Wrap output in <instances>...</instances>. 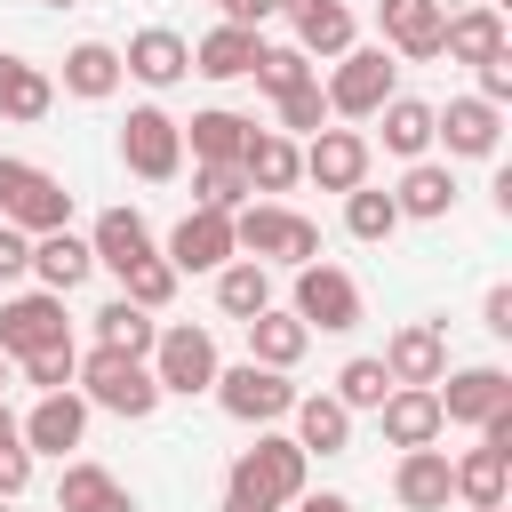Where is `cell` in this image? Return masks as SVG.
I'll list each match as a JSON object with an SVG mask.
<instances>
[{
    "mask_svg": "<svg viewBox=\"0 0 512 512\" xmlns=\"http://www.w3.org/2000/svg\"><path fill=\"white\" fill-rule=\"evenodd\" d=\"M232 248L240 256H256V264H320V224L312 216H296L288 200H248L240 216H232Z\"/></svg>",
    "mask_w": 512,
    "mask_h": 512,
    "instance_id": "6da1fadb",
    "label": "cell"
},
{
    "mask_svg": "<svg viewBox=\"0 0 512 512\" xmlns=\"http://www.w3.org/2000/svg\"><path fill=\"white\" fill-rule=\"evenodd\" d=\"M144 368H152V384H160V400L176 392V400H192V392H216V336L200 328V320H160V336H152V352H144Z\"/></svg>",
    "mask_w": 512,
    "mask_h": 512,
    "instance_id": "7a4b0ae2",
    "label": "cell"
},
{
    "mask_svg": "<svg viewBox=\"0 0 512 512\" xmlns=\"http://www.w3.org/2000/svg\"><path fill=\"white\" fill-rule=\"evenodd\" d=\"M72 392L88 400V408H104V416H128V424H144L152 408H160V384H152V368L144 360H128V352H80V376H72Z\"/></svg>",
    "mask_w": 512,
    "mask_h": 512,
    "instance_id": "3957f363",
    "label": "cell"
},
{
    "mask_svg": "<svg viewBox=\"0 0 512 512\" xmlns=\"http://www.w3.org/2000/svg\"><path fill=\"white\" fill-rule=\"evenodd\" d=\"M0 224H16V232H64L72 224V192L40 168V160H16V152H0Z\"/></svg>",
    "mask_w": 512,
    "mask_h": 512,
    "instance_id": "277c9868",
    "label": "cell"
},
{
    "mask_svg": "<svg viewBox=\"0 0 512 512\" xmlns=\"http://www.w3.org/2000/svg\"><path fill=\"white\" fill-rule=\"evenodd\" d=\"M320 96H328V120H376L400 96V64L384 48H344L336 72L320 80Z\"/></svg>",
    "mask_w": 512,
    "mask_h": 512,
    "instance_id": "5b68a950",
    "label": "cell"
},
{
    "mask_svg": "<svg viewBox=\"0 0 512 512\" xmlns=\"http://www.w3.org/2000/svg\"><path fill=\"white\" fill-rule=\"evenodd\" d=\"M232 488H248V496H264V504H296L304 488H312V456L288 440V432H256V448H240L232 456V472H224Z\"/></svg>",
    "mask_w": 512,
    "mask_h": 512,
    "instance_id": "8992f818",
    "label": "cell"
},
{
    "mask_svg": "<svg viewBox=\"0 0 512 512\" xmlns=\"http://www.w3.org/2000/svg\"><path fill=\"white\" fill-rule=\"evenodd\" d=\"M288 312L312 328V336H352L360 328V280L344 264H296V288H288Z\"/></svg>",
    "mask_w": 512,
    "mask_h": 512,
    "instance_id": "52a82bcc",
    "label": "cell"
},
{
    "mask_svg": "<svg viewBox=\"0 0 512 512\" xmlns=\"http://www.w3.org/2000/svg\"><path fill=\"white\" fill-rule=\"evenodd\" d=\"M120 168H128L136 184H176V176H184V128H176V112L136 104V112L120 120Z\"/></svg>",
    "mask_w": 512,
    "mask_h": 512,
    "instance_id": "ba28073f",
    "label": "cell"
},
{
    "mask_svg": "<svg viewBox=\"0 0 512 512\" xmlns=\"http://www.w3.org/2000/svg\"><path fill=\"white\" fill-rule=\"evenodd\" d=\"M216 408H224L232 424H256V432H272V424L296 408V384H288L280 368H256V360H240V368H216Z\"/></svg>",
    "mask_w": 512,
    "mask_h": 512,
    "instance_id": "9c48e42d",
    "label": "cell"
},
{
    "mask_svg": "<svg viewBox=\"0 0 512 512\" xmlns=\"http://www.w3.org/2000/svg\"><path fill=\"white\" fill-rule=\"evenodd\" d=\"M48 344H72L64 296H48V288L0 296V352H8V360H32V352H48Z\"/></svg>",
    "mask_w": 512,
    "mask_h": 512,
    "instance_id": "30bf717a",
    "label": "cell"
},
{
    "mask_svg": "<svg viewBox=\"0 0 512 512\" xmlns=\"http://www.w3.org/2000/svg\"><path fill=\"white\" fill-rule=\"evenodd\" d=\"M432 400H440V424H488L496 408H512V376L496 368V360H472V368H448L440 384H432Z\"/></svg>",
    "mask_w": 512,
    "mask_h": 512,
    "instance_id": "8fae6325",
    "label": "cell"
},
{
    "mask_svg": "<svg viewBox=\"0 0 512 512\" xmlns=\"http://www.w3.org/2000/svg\"><path fill=\"white\" fill-rule=\"evenodd\" d=\"M432 144H448V160H496L504 112L480 96H448V104H432Z\"/></svg>",
    "mask_w": 512,
    "mask_h": 512,
    "instance_id": "7c38bea8",
    "label": "cell"
},
{
    "mask_svg": "<svg viewBox=\"0 0 512 512\" xmlns=\"http://www.w3.org/2000/svg\"><path fill=\"white\" fill-rule=\"evenodd\" d=\"M440 24H448V0H376V48L384 56H408V64H432L440 56Z\"/></svg>",
    "mask_w": 512,
    "mask_h": 512,
    "instance_id": "4fadbf2b",
    "label": "cell"
},
{
    "mask_svg": "<svg viewBox=\"0 0 512 512\" xmlns=\"http://www.w3.org/2000/svg\"><path fill=\"white\" fill-rule=\"evenodd\" d=\"M368 160H376V144H368L360 128H320V136H304V176H312L320 192H360V184H368Z\"/></svg>",
    "mask_w": 512,
    "mask_h": 512,
    "instance_id": "5bb4252c",
    "label": "cell"
},
{
    "mask_svg": "<svg viewBox=\"0 0 512 512\" xmlns=\"http://www.w3.org/2000/svg\"><path fill=\"white\" fill-rule=\"evenodd\" d=\"M88 256H96L112 280H128L136 264H152V256H160V240H152L144 208H128V200H120V208H104V216L88 224Z\"/></svg>",
    "mask_w": 512,
    "mask_h": 512,
    "instance_id": "9a60e30c",
    "label": "cell"
},
{
    "mask_svg": "<svg viewBox=\"0 0 512 512\" xmlns=\"http://www.w3.org/2000/svg\"><path fill=\"white\" fill-rule=\"evenodd\" d=\"M160 256L176 264V280H184V272H224V264L240 256V248H232V216H216V208H184Z\"/></svg>",
    "mask_w": 512,
    "mask_h": 512,
    "instance_id": "2e32d148",
    "label": "cell"
},
{
    "mask_svg": "<svg viewBox=\"0 0 512 512\" xmlns=\"http://www.w3.org/2000/svg\"><path fill=\"white\" fill-rule=\"evenodd\" d=\"M376 360H384L392 384H440V376H448V328H440V320H400Z\"/></svg>",
    "mask_w": 512,
    "mask_h": 512,
    "instance_id": "e0dca14e",
    "label": "cell"
},
{
    "mask_svg": "<svg viewBox=\"0 0 512 512\" xmlns=\"http://www.w3.org/2000/svg\"><path fill=\"white\" fill-rule=\"evenodd\" d=\"M120 72L136 80V88H176L184 72H192V40L184 32H168V24H144V32H128V48H120Z\"/></svg>",
    "mask_w": 512,
    "mask_h": 512,
    "instance_id": "ac0fdd59",
    "label": "cell"
},
{
    "mask_svg": "<svg viewBox=\"0 0 512 512\" xmlns=\"http://www.w3.org/2000/svg\"><path fill=\"white\" fill-rule=\"evenodd\" d=\"M16 432H24L32 456H64V448L88 440V400H80V392H40V400L16 416Z\"/></svg>",
    "mask_w": 512,
    "mask_h": 512,
    "instance_id": "d6986e66",
    "label": "cell"
},
{
    "mask_svg": "<svg viewBox=\"0 0 512 512\" xmlns=\"http://www.w3.org/2000/svg\"><path fill=\"white\" fill-rule=\"evenodd\" d=\"M280 16H288V32H296V48L304 56H344V48H360V24H352V8L344 0H280Z\"/></svg>",
    "mask_w": 512,
    "mask_h": 512,
    "instance_id": "ffe728a7",
    "label": "cell"
},
{
    "mask_svg": "<svg viewBox=\"0 0 512 512\" xmlns=\"http://www.w3.org/2000/svg\"><path fill=\"white\" fill-rule=\"evenodd\" d=\"M376 424H384V440L392 448H440V400H432V384H392L384 392V408H376Z\"/></svg>",
    "mask_w": 512,
    "mask_h": 512,
    "instance_id": "44dd1931",
    "label": "cell"
},
{
    "mask_svg": "<svg viewBox=\"0 0 512 512\" xmlns=\"http://www.w3.org/2000/svg\"><path fill=\"white\" fill-rule=\"evenodd\" d=\"M392 504L400 512H448L456 488H448V448H400L392 464Z\"/></svg>",
    "mask_w": 512,
    "mask_h": 512,
    "instance_id": "7402d4cb",
    "label": "cell"
},
{
    "mask_svg": "<svg viewBox=\"0 0 512 512\" xmlns=\"http://www.w3.org/2000/svg\"><path fill=\"white\" fill-rule=\"evenodd\" d=\"M240 176H248V192H296L304 184V144L296 136H280V128H256L248 136V152H240Z\"/></svg>",
    "mask_w": 512,
    "mask_h": 512,
    "instance_id": "603a6c76",
    "label": "cell"
},
{
    "mask_svg": "<svg viewBox=\"0 0 512 512\" xmlns=\"http://www.w3.org/2000/svg\"><path fill=\"white\" fill-rule=\"evenodd\" d=\"M496 48H512V32H504V8H488V0H472V8H456L440 24V56L448 64H488Z\"/></svg>",
    "mask_w": 512,
    "mask_h": 512,
    "instance_id": "cb8c5ba5",
    "label": "cell"
},
{
    "mask_svg": "<svg viewBox=\"0 0 512 512\" xmlns=\"http://www.w3.org/2000/svg\"><path fill=\"white\" fill-rule=\"evenodd\" d=\"M176 128H184L192 168H208V160H240V152H248V136H256V120H248V112H232V104H208V112H192V120H176Z\"/></svg>",
    "mask_w": 512,
    "mask_h": 512,
    "instance_id": "d4e9b609",
    "label": "cell"
},
{
    "mask_svg": "<svg viewBox=\"0 0 512 512\" xmlns=\"http://www.w3.org/2000/svg\"><path fill=\"white\" fill-rule=\"evenodd\" d=\"M392 208H400V224H408V216H416V224H440V216L456 208V168H448V160H408L400 184H392Z\"/></svg>",
    "mask_w": 512,
    "mask_h": 512,
    "instance_id": "484cf974",
    "label": "cell"
},
{
    "mask_svg": "<svg viewBox=\"0 0 512 512\" xmlns=\"http://www.w3.org/2000/svg\"><path fill=\"white\" fill-rule=\"evenodd\" d=\"M288 416H296L288 440H296L304 456H344V448H352V408H344L336 392H296Z\"/></svg>",
    "mask_w": 512,
    "mask_h": 512,
    "instance_id": "4316f807",
    "label": "cell"
},
{
    "mask_svg": "<svg viewBox=\"0 0 512 512\" xmlns=\"http://www.w3.org/2000/svg\"><path fill=\"white\" fill-rule=\"evenodd\" d=\"M256 56H264V32H248V24H216V32L192 40V72L200 80H248Z\"/></svg>",
    "mask_w": 512,
    "mask_h": 512,
    "instance_id": "83f0119b",
    "label": "cell"
},
{
    "mask_svg": "<svg viewBox=\"0 0 512 512\" xmlns=\"http://www.w3.org/2000/svg\"><path fill=\"white\" fill-rule=\"evenodd\" d=\"M88 272H96L88 232H72V224H64V232H40V240H32V280H40L48 296H72Z\"/></svg>",
    "mask_w": 512,
    "mask_h": 512,
    "instance_id": "f1b7e54d",
    "label": "cell"
},
{
    "mask_svg": "<svg viewBox=\"0 0 512 512\" xmlns=\"http://www.w3.org/2000/svg\"><path fill=\"white\" fill-rule=\"evenodd\" d=\"M240 328H248V360H256V368H280V376H288V368L312 352V328H304L296 312H280V304H264V312L240 320Z\"/></svg>",
    "mask_w": 512,
    "mask_h": 512,
    "instance_id": "f546056e",
    "label": "cell"
},
{
    "mask_svg": "<svg viewBox=\"0 0 512 512\" xmlns=\"http://www.w3.org/2000/svg\"><path fill=\"white\" fill-rule=\"evenodd\" d=\"M120 48L112 40H72L64 48V96H80V104H104V96H120Z\"/></svg>",
    "mask_w": 512,
    "mask_h": 512,
    "instance_id": "4dcf8cb0",
    "label": "cell"
},
{
    "mask_svg": "<svg viewBox=\"0 0 512 512\" xmlns=\"http://www.w3.org/2000/svg\"><path fill=\"white\" fill-rule=\"evenodd\" d=\"M448 488H456V504H504V488H512V456H496V448L480 440V448L448 456Z\"/></svg>",
    "mask_w": 512,
    "mask_h": 512,
    "instance_id": "1f68e13d",
    "label": "cell"
},
{
    "mask_svg": "<svg viewBox=\"0 0 512 512\" xmlns=\"http://www.w3.org/2000/svg\"><path fill=\"white\" fill-rule=\"evenodd\" d=\"M56 112V80L40 72V64H24V56H0V120H48Z\"/></svg>",
    "mask_w": 512,
    "mask_h": 512,
    "instance_id": "d6a6232c",
    "label": "cell"
},
{
    "mask_svg": "<svg viewBox=\"0 0 512 512\" xmlns=\"http://www.w3.org/2000/svg\"><path fill=\"white\" fill-rule=\"evenodd\" d=\"M216 280V312L224 320H256L264 304H272V264H256V256H232L224 272H208Z\"/></svg>",
    "mask_w": 512,
    "mask_h": 512,
    "instance_id": "836d02e7",
    "label": "cell"
},
{
    "mask_svg": "<svg viewBox=\"0 0 512 512\" xmlns=\"http://www.w3.org/2000/svg\"><path fill=\"white\" fill-rule=\"evenodd\" d=\"M56 512H136V496H128L104 464H64V480H56Z\"/></svg>",
    "mask_w": 512,
    "mask_h": 512,
    "instance_id": "e575fe53",
    "label": "cell"
},
{
    "mask_svg": "<svg viewBox=\"0 0 512 512\" xmlns=\"http://www.w3.org/2000/svg\"><path fill=\"white\" fill-rule=\"evenodd\" d=\"M376 120H384L376 136H384L392 160H432V104H424V96H392Z\"/></svg>",
    "mask_w": 512,
    "mask_h": 512,
    "instance_id": "d590c367",
    "label": "cell"
},
{
    "mask_svg": "<svg viewBox=\"0 0 512 512\" xmlns=\"http://www.w3.org/2000/svg\"><path fill=\"white\" fill-rule=\"evenodd\" d=\"M152 336H160V320H152V312H136L128 296L96 304V344H104V352H128V360H144V352H152Z\"/></svg>",
    "mask_w": 512,
    "mask_h": 512,
    "instance_id": "8d00e7d4",
    "label": "cell"
},
{
    "mask_svg": "<svg viewBox=\"0 0 512 512\" xmlns=\"http://www.w3.org/2000/svg\"><path fill=\"white\" fill-rule=\"evenodd\" d=\"M264 96H288V88H304V80H320V64L296 48V40H264V56H256V72H248Z\"/></svg>",
    "mask_w": 512,
    "mask_h": 512,
    "instance_id": "74e56055",
    "label": "cell"
},
{
    "mask_svg": "<svg viewBox=\"0 0 512 512\" xmlns=\"http://www.w3.org/2000/svg\"><path fill=\"white\" fill-rule=\"evenodd\" d=\"M328 392H336L352 416H360V408L376 416V408H384V392H392V376H384V360H376V352H352V360L336 368V384H328Z\"/></svg>",
    "mask_w": 512,
    "mask_h": 512,
    "instance_id": "f35d334b",
    "label": "cell"
},
{
    "mask_svg": "<svg viewBox=\"0 0 512 512\" xmlns=\"http://www.w3.org/2000/svg\"><path fill=\"white\" fill-rule=\"evenodd\" d=\"M192 208L240 216V208H248V176H240V160H208V168H192Z\"/></svg>",
    "mask_w": 512,
    "mask_h": 512,
    "instance_id": "ab89813d",
    "label": "cell"
},
{
    "mask_svg": "<svg viewBox=\"0 0 512 512\" xmlns=\"http://www.w3.org/2000/svg\"><path fill=\"white\" fill-rule=\"evenodd\" d=\"M344 232L352 240H392L400 232V208H392V192H376V184H360V192H344Z\"/></svg>",
    "mask_w": 512,
    "mask_h": 512,
    "instance_id": "60d3db41",
    "label": "cell"
},
{
    "mask_svg": "<svg viewBox=\"0 0 512 512\" xmlns=\"http://www.w3.org/2000/svg\"><path fill=\"white\" fill-rule=\"evenodd\" d=\"M272 120H280V136H320V128H328V96H320V80L272 96Z\"/></svg>",
    "mask_w": 512,
    "mask_h": 512,
    "instance_id": "b9f144b4",
    "label": "cell"
},
{
    "mask_svg": "<svg viewBox=\"0 0 512 512\" xmlns=\"http://www.w3.org/2000/svg\"><path fill=\"white\" fill-rule=\"evenodd\" d=\"M120 296H128L136 312H168V304H176V264H168V256H152V264H136V272L120 280Z\"/></svg>",
    "mask_w": 512,
    "mask_h": 512,
    "instance_id": "7bdbcfd3",
    "label": "cell"
},
{
    "mask_svg": "<svg viewBox=\"0 0 512 512\" xmlns=\"http://www.w3.org/2000/svg\"><path fill=\"white\" fill-rule=\"evenodd\" d=\"M16 368H24L32 392H72V376H80V344H48V352H32V360H16Z\"/></svg>",
    "mask_w": 512,
    "mask_h": 512,
    "instance_id": "ee69618b",
    "label": "cell"
},
{
    "mask_svg": "<svg viewBox=\"0 0 512 512\" xmlns=\"http://www.w3.org/2000/svg\"><path fill=\"white\" fill-rule=\"evenodd\" d=\"M472 80H480V88H472V96H480V104H496V112H504V104H512V48H496V56H488V64H472Z\"/></svg>",
    "mask_w": 512,
    "mask_h": 512,
    "instance_id": "f6af8a7d",
    "label": "cell"
},
{
    "mask_svg": "<svg viewBox=\"0 0 512 512\" xmlns=\"http://www.w3.org/2000/svg\"><path fill=\"white\" fill-rule=\"evenodd\" d=\"M32 464H40V456H32L24 440H16V448H0V504H16V496L32 488Z\"/></svg>",
    "mask_w": 512,
    "mask_h": 512,
    "instance_id": "bcb514c9",
    "label": "cell"
},
{
    "mask_svg": "<svg viewBox=\"0 0 512 512\" xmlns=\"http://www.w3.org/2000/svg\"><path fill=\"white\" fill-rule=\"evenodd\" d=\"M32 272V232H16V224H0V288H16Z\"/></svg>",
    "mask_w": 512,
    "mask_h": 512,
    "instance_id": "7dc6e473",
    "label": "cell"
},
{
    "mask_svg": "<svg viewBox=\"0 0 512 512\" xmlns=\"http://www.w3.org/2000/svg\"><path fill=\"white\" fill-rule=\"evenodd\" d=\"M480 328H488V336H512V288H504V280L480 296Z\"/></svg>",
    "mask_w": 512,
    "mask_h": 512,
    "instance_id": "c3c4849f",
    "label": "cell"
},
{
    "mask_svg": "<svg viewBox=\"0 0 512 512\" xmlns=\"http://www.w3.org/2000/svg\"><path fill=\"white\" fill-rule=\"evenodd\" d=\"M280 16V0H224V24H248V32H264Z\"/></svg>",
    "mask_w": 512,
    "mask_h": 512,
    "instance_id": "681fc988",
    "label": "cell"
},
{
    "mask_svg": "<svg viewBox=\"0 0 512 512\" xmlns=\"http://www.w3.org/2000/svg\"><path fill=\"white\" fill-rule=\"evenodd\" d=\"M288 512H360V504H352V496H336V488H304Z\"/></svg>",
    "mask_w": 512,
    "mask_h": 512,
    "instance_id": "f907efd6",
    "label": "cell"
},
{
    "mask_svg": "<svg viewBox=\"0 0 512 512\" xmlns=\"http://www.w3.org/2000/svg\"><path fill=\"white\" fill-rule=\"evenodd\" d=\"M216 512H280V504H264V496H248V488L224 480V504H216Z\"/></svg>",
    "mask_w": 512,
    "mask_h": 512,
    "instance_id": "816d5d0a",
    "label": "cell"
},
{
    "mask_svg": "<svg viewBox=\"0 0 512 512\" xmlns=\"http://www.w3.org/2000/svg\"><path fill=\"white\" fill-rule=\"evenodd\" d=\"M16 440H24V432H16V408L0 400V448H16Z\"/></svg>",
    "mask_w": 512,
    "mask_h": 512,
    "instance_id": "f5cc1de1",
    "label": "cell"
},
{
    "mask_svg": "<svg viewBox=\"0 0 512 512\" xmlns=\"http://www.w3.org/2000/svg\"><path fill=\"white\" fill-rule=\"evenodd\" d=\"M464 512H504V504H464Z\"/></svg>",
    "mask_w": 512,
    "mask_h": 512,
    "instance_id": "db71d44e",
    "label": "cell"
},
{
    "mask_svg": "<svg viewBox=\"0 0 512 512\" xmlns=\"http://www.w3.org/2000/svg\"><path fill=\"white\" fill-rule=\"evenodd\" d=\"M40 8H80V0H40Z\"/></svg>",
    "mask_w": 512,
    "mask_h": 512,
    "instance_id": "11a10c76",
    "label": "cell"
},
{
    "mask_svg": "<svg viewBox=\"0 0 512 512\" xmlns=\"http://www.w3.org/2000/svg\"><path fill=\"white\" fill-rule=\"evenodd\" d=\"M0 384H8V352H0Z\"/></svg>",
    "mask_w": 512,
    "mask_h": 512,
    "instance_id": "9f6ffc18",
    "label": "cell"
},
{
    "mask_svg": "<svg viewBox=\"0 0 512 512\" xmlns=\"http://www.w3.org/2000/svg\"><path fill=\"white\" fill-rule=\"evenodd\" d=\"M488 8H504V0H488Z\"/></svg>",
    "mask_w": 512,
    "mask_h": 512,
    "instance_id": "6f0895ef",
    "label": "cell"
},
{
    "mask_svg": "<svg viewBox=\"0 0 512 512\" xmlns=\"http://www.w3.org/2000/svg\"><path fill=\"white\" fill-rule=\"evenodd\" d=\"M0 512H16V504H0Z\"/></svg>",
    "mask_w": 512,
    "mask_h": 512,
    "instance_id": "680465c9",
    "label": "cell"
},
{
    "mask_svg": "<svg viewBox=\"0 0 512 512\" xmlns=\"http://www.w3.org/2000/svg\"><path fill=\"white\" fill-rule=\"evenodd\" d=\"M216 8H224V0H216Z\"/></svg>",
    "mask_w": 512,
    "mask_h": 512,
    "instance_id": "91938a15",
    "label": "cell"
}]
</instances>
